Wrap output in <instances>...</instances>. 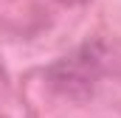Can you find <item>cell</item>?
Segmentation results:
<instances>
[{"label":"cell","instance_id":"obj_1","mask_svg":"<svg viewBox=\"0 0 121 118\" xmlns=\"http://www.w3.org/2000/svg\"><path fill=\"white\" fill-rule=\"evenodd\" d=\"M59 3H68V6H79V3H87V0H59Z\"/></svg>","mask_w":121,"mask_h":118}]
</instances>
